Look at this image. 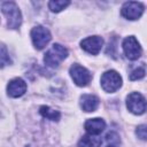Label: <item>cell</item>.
Wrapping results in <instances>:
<instances>
[{"label": "cell", "mask_w": 147, "mask_h": 147, "mask_svg": "<svg viewBox=\"0 0 147 147\" xmlns=\"http://www.w3.org/2000/svg\"><path fill=\"white\" fill-rule=\"evenodd\" d=\"M1 10L7 17V24L10 29H17L22 23V15L17 5L13 1H5L1 3Z\"/></svg>", "instance_id": "6da1fadb"}, {"label": "cell", "mask_w": 147, "mask_h": 147, "mask_svg": "<svg viewBox=\"0 0 147 147\" xmlns=\"http://www.w3.org/2000/svg\"><path fill=\"white\" fill-rule=\"evenodd\" d=\"M68 56V51L60 44H54L45 54L44 62L48 67H57Z\"/></svg>", "instance_id": "7a4b0ae2"}, {"label": "cell", "mask_w": 147, "mask_h": 147, "mask_svg": "<svg viewBox=\"0 0 147 147\" xmlns=\"http://www.w3.org/2000/svg\"><path fill=\"white\" fill-rule=\"evenodd\" d=\"M100 80L102 88L108 93L116 92L122 85V77L115 70H108L103 72Z\"/></svg>", "instance_id": "3957f363"}, {"label": "cell", "mask_w": 147, "mask_h": 147, "mask_svg": "<svg viewBox=\"0 0 147 147\" xmlns=\"http://www.w3.org/2000/svg\"><path fill=\"white\" fill-rule=\"evenodd\" d=\"M126 107L131 113L136 115H141L147 109V101L140 93L132 92L126 98Z\"/></svg>", "instance_id": "277c9868"}, {"label": "cell", "mask_w": 147, "mask_h": 147, "mask_svg": "<svg viewBox=\"0 0 147 147\" xmlns=\"http://www.w3.org/2000/svg\"><path fill=\"white\" fill-rule=\"evenodd\" d=\"M51 38L52 37H51V32L48 31V29L41 25L34 26L31 30V39L37 49H42L49 42Z\"/></svg>", "instance_id": "5b68a950"}, {"label": "cell", "mask_w": 147, "mask_h": 147, "mask_svg": "<svg viewBox=\"0 0 147 147\" xmlns=\"http://www.w3.org/2000/svg\"><path fill=\"white\" fill-rule=\"evenodd\" d=\"M69 72H70V76H71L72 80L78 86H86L91 82V78H92L91 72L86 68H84L79 64H76V63L72 64L70 67Z\"/></svg>", "instance_id": "8992f818"}, {"label": "cell", "mask_w": 147, "mask_h": 147, "mask_svg": "<svg viewBox=\"0 0 147 147\" xmlns=\"http://www.w3.org/2000/svg\"><path fill=\"white\" fill-rule=\"evenodd\" d=\"M123 52L129 60H137L141 55V47L138 40L133 37H126L123 40Z\"/></svg>", "instance_id": "52a82bcc"}, {"label": "cell", "mask_w": 147, "mask_h": 147, "mask_svg": "<svg viewBox=\"0 0 147 147\" xmlns=\"http://www.w3.org/2000/svg\"><path fill=\"white\" fill-rule=\"evenodd\" d=\"M122 15L127 20H138L144 13V5L137 1H129L122 6Z\"/></svg>", "instance_id": "ba28073f"}, {"label": "cell", "mask_w": 147, "mask_h": 147, "mask_svg": "<svg viewBox=\"0 0 147 147\" xmlns=\"http://www.w3.org/2000/svg\"><path fill=\"white\" fill-rule=\"evenodd\" d=\"M103 45V39L99 36H92V37H87L85 39H83L80 41V46L84 51H86L87 53L92 54V55H96Z\"/></svg>", "instance_id": "9c48e42d"}, {"label": "cell", "mask_w": 147, "mask_h": 147, "mask_svg": "<svg viewBox=\"0 0 147 147\" xmlns=\"http://www.w3.org/2000/svg\"><path fill=\"white\" fill-rule=\"evenodd\" d=\"M26 92V83L22 78H14L7 86V93L11 98L22 96Z\"/></svg>", "instance_id": "30bf717a"}, {"label": "cell", "mask_w": 147, "mask_h": 147, "mask_svg": "<svg viewBox=\"0 0 147 147\" xmlns=\"http://www.w3.org/2000/svg\"><path fill=\"white\" fill-rule=\"evenodd\" d=\"M85 130L87 131L88 134H93V136H98L100 134L105 127H106V123L103 119L101 118H90L85 122Z\"/></svg>", "instance_id": "8fae6325"}, {"label": "cell", "mask_w": 147, "mask_h": 147, "mask_svg": "<svg viewBox=\"0 0 147 147\" xmlns=\"http://www.w3.org/2000/svg\"><path fill=\"white\" fill-rule=\"evenodd\" d=\"M80 107L84 111L91 113L99 107V99L92 94H84L80 96Z\"/></svg>", "instance_id": "7c38bea8"}, {"label": "cell", "mask_w": 147, "mask_h": 147, "mask_svg": "<svg viewBox=\"0 0 147 147\" xmlns=\"http://www.w3.org/2000/svg\"><path fill=\"white\" fill-rule=\"evenodd\" d=\"M102 139L98 136L86 134L78 141V147H100Z\"/></svg>", "instance_id": "4fadbf2b"}, {"label": "cell", "mask_w": 147, "mask_h": 147, "mask_svg": "<svg viewBox=\"0 0 147 147\" xmlns=\"http://www.w3.org/2000/svg\"><path fill=\"white\" fill-rule=\"evenodd\" d=\"M39 111H40V114L45 118L51 119V121H59L60 117H61V114L57 110H54V109H52L48 106H41L40 109H39Z\"/></svg>", "instance_id": "5bb4252c"}, {"label": "cell", "mask_w": 147, "mask_h": 147, "mask_svg": "<svg viewBox=\"0 0 147 147\" xmlns=\"http://www.w3.org/2000/svg\"><path fill=\"white\" fill-rule=\"evenodd\" d=\"M70 5V1H63V0H56V1H49L48 2V7L54 13H59L62 9H64L67 6Z\"/></svg>", "instance_id": "9a60e30c"}, {"label": "cell", "mask_w": 147, "mask_h": 147, "mask_svg": "<svg viewBox=\"0 0 147 147\" xmlns=\"http://www.w3.org/2000/svg\"><path fill=\"white\" fill-rule=\"evenodd\" d=\"M146 71H145V67L144 65H140L136 69H133L130 74V79L131 80H138V79H141L144 76H145Z\"/></svg>", "instance_id": "2e32d148"}, {"label": "cell", "mask_w": 147, "mask_h": 147, "mask_svg": "<svg viewBox=\"0 0 147 147\" xmlns=\"http://www.w3.org/2000/svg\"><path fill=\"white\" fill-rule=\"evenodd\" d=\"M106 140L108 144L110 145H115V144H118L121 142V139H119V136L115 132V131H110L106 134Z\"/></svg>", "instance_id": "e0dca14e"}, {"label": "cell", "mask_w": 147, "mask_h": 147, "mask_svg": "<svg viewBox=\"0 0 147 147\" xmlns=\"http://www.w3.org/2000/svg\"><path fill=\"white\" fill-rule=\"evenodd\" d=\"M136 134L138 136V138H140L141 140H147V124H141L137 127L136 130Z\"/></svg>", "instance_id": "ac0fdd59"}, {"label": "cell", "mask_w": 147, "mask_h": 147, "mask_svg": "<svg viewBox=\"0 0 147 147\" xmlns=\"http://www.w3.org/2000/svg\"><path fill=\"white\" fill-rule=\"evenodd\" d=\"M9 63H10V59L8 57V53H7L5 45H2L1 46V67L3 68L5 65H7Z\"/></svg>", "instance_id": "d6986e66"}, {"label": "cell", "mask_w": 147, "mask_h": 147, "mask_svg": "<svg viewBox=\"0 0 147 147\" xmlns=\"http://www.w3.org/2000/svg\"><path fill=\"white\" fill-rule=\"evenodd\" d=\"M108 147H116V146H114V145H109Z\"/></svg>", "instance_id": "ffe728a7"}]
</instances>
